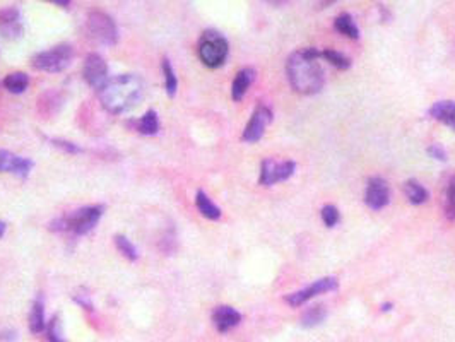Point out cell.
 <instances>
[{"instance_id": "obj_1", "label": "cell", "mask_w": 455, "mask_h": 342, "mask_svg": "<svg viewBox=\"0 0 455 342\" xmlns=\"http://www.w3.org/2000/svg\"><path fill=\"white\" fill-rule=\"evenodd\" d=\"M318 59H322V52L314 46L296 50L287 59V81L294 91L307 96L317 94L318 91H322L323 83H325V72L318 63Z\"/></svg>"}, {"instance_id": "obj_2", "label": "cell", "mask_w": 455, "mask_h": 342, "mask_svg": "<svg viewBox=\"0 0 455 342\" xmlns=\"http://www.w3.org/2000/svg\"><path fill=\"white\" fill-rule=\"evenodd\" d=\"M98 94L105 110L113 115H120L142 99V81L136 74L115 76L99 89Z\"/></svg>"}, {"instance_id": "obj_3", "label": "cell", "mask_w": 455, "mask_h": 342, "mask_svg": "<svg viewBox=\"0 0 455 342\" xmlns=\"http://www.w3.org/2000/svg\"><path fill=\"white\" fill-rule=\"evenodd\" d=\"M197 53L201 62L209 69H218L226 62L228 53H230V45L228 40L219 31L208 30L202 33L201 40L197 45Z\"/></svg>"}, {"instance_id": "obj_4", "label": "cell", "mask_w": 455, "mask_h": 342, "mask_svg": "<svg viewBox=\"0 0 455 342\" xmlns=\"http://www.w3.org/2000/svg\"><path fill=\"white\" fill-rule=\"evenodd\" d=\"M74 59V50L72 46L62 43L53 48L46 50V52H40L33 57V67L43 72H62L67 67L70 66Z\"/></svg>"}, {"instance_id": "obj_5", "label": "cell", "mask_w": 455, "mask_h": 342, "mask_svg": "<svg viewBox=\"0 0 455 342\" xmlns=\"http://www.w3.org/2000/svg\"><path fill=\"white\" fill-rule=\"evenodd\" d=\"M88 33L91 34L92 40H96L98 43L105 46H113L117 45L119 41V30H117V24L108 14L99 12V10H94V12L88 14Z\"/></svg>"}, {"instance_id": "obj_6", "label": "cell", "mask_w": 455, "mask_h": 342, "mask_svg": "<svg viewBox=\"0 0 455 342\" xmlns=\"http://www.w3.org/2000/svg\"><path fill=\"white\" fill-rule=\"evenodd\" d=\"M103 211H105L103 205H88V208L77 209L63 219V228L72 231L74 234H88L101 219Z\"/></svg>"}, {"instance_id": "obj_7", "label": "cell", "mask_w": 455, "mask_h": 342, "mask_svg": "<svg viewBox=\"0 0 455 342\" xmlns=\"http://www.w3.org/2000/svg\"><path fill=\"white\" fill-rule=\"evenodd\" d=\"M337 286H339V281H337V277L327 276V277H322V279L314 281L310 286L303 288V290L294 291V293H291V294H286L284 301L291 306H300V305H303V303L314 299L315 296H318V294L329 293V291H336Z\"/></svg>"}, {"instance_id": "obj_8", "label": "cell", "mask_w": 455, "mask_h": 342, "mask_svg": "<svg viewBox=\"0 0 455 342\" xmlns=\"http://www.w3.org/2000/svg\"><path fill=\"white\" fill-rule=\"evenodd\" d=\"M294 170H296V163L286 159V161H274V159L267 158L262 161L261 165V185L264 187H272L274 183L279 181H286L287 178L293 177Z\"/></svg>"}, {"instance_id": "obj_9", "label": "cell", "mask_w": 455, "mask_h": 342, "mask_svg": "<svg viewBox=\"0 0 455 342\" xmlns=\"http://www.w3.org/2000/svg\"><path fill=\"white\" fill-rule=\"evenodd\" d=\"M271 122H272L271 108H269L267 105H264V103H259V105L255 106L254 113H252L250 120H248L247 127H245L241 139H243L245 142H248V144H254V142L261 141L265 128H267V125Z\"/></svg>"}, {"instance_id": "obj_10", "label": "cell", "mask_w": 455, "mask_h": 342, "mask_svg": "<svg viewBox=\"0 0 455 342\" xmlns=\"http://www.w3.org/2000/svg\"><path fill=\"white\" fill-rule=\"evenodd\" d=\"M84 79L86 83L94 88L96 91L103 88L106 83H108V66H106L105 59L98 53H90L84 60Z\"/></svg>"}, {"instance_id": "obj_11", "label": "cell", "mask_w": 455, "mask_h": 342, "mask_svg": "<svg viewBox=\"0 0 455 342\" xmlns=\"http://www.w3.org/2000/svg\"><path fill=\"white\" fill-rule=\"evenodd\" d=\"M365 202L373 211H380L390 202V188L383 178L373 177L368 180L365 192Z\"/></svg>"}, {"instance_id": "obj_12", "label": "cell", "mask_w": 455, "mask_h": 342, "mask_svg": "<svg viewBox=\"0 0 455 342\" xmlns=\"http://www.w3.org/2000/svg\"><path fill=\"white\" fill-rule=\"evenodd\" d=\"M241 322V313L236 312L233 306H218V308L212 312V323L218 329V332L226 334L228 330H231L233 327H236Z\"/></svg>"}, {"instance_id": "obj_13", "label": "cell", "mask_w": 455, "mask_h": 342, "mask_svg": "<svg viewBox=\"0 0 455 342\" xmlns=\"http://www.w3.org/2000/svg\"><path fill=\"white\" fill-rule=\"evenodd\" d=\"M428 115L436 122H442L443 125L452 128L455 132V101L452 99H443L436 101L432 108L428 110Z\"/></svg>"}, {"instance_id": "obj_14", "label": "cell", "mask_w": 455, "mask_h": 342, "mask_svg": "<svg viewBox=\"0 0 455 342\" xmlns=\"http://www.w3.org/2000/svg\"><path fill=\"white\" fill-rule=\"evenodd\" d=\"M255 79V70L252 67H245V69L238 70V74L234 76L233 79V86H231V98L234 101H240L243 99V96L247 94L248 88H250L252 83Z\"/></svg>"}, {"instance_id": "obj_15", "label": "cell", "mask_w": 455, "mask_h": 342, "mask_svg": "<svg viewBox=\"0 0 455 342\" xmlns=\"http://www.w3.org/2000/svg\"><path fill=\"white\" fill-rule=\"evenodd\" d=\"M195 205H197L199 212H201L202 216L211 221H218L223 214L221 209L209 199V195L205 194L204 190H199L197 195H195Z\"/></svg>"}, {"instance_id": "obj_16", "label": "cell", "mask_w": 455, "mask_h": 342, "mask_svg": "<svg viewBox=\"0 0 455 342\" xmlns=\"http://www.w3.org/2000/svg\"><path fill=\"white\" fill-rule=\"evenodd\" d=\"M404 194H406L407 201L414 205L425 204L429 199V192L418 180H407L404 183Z\"/></svg>"}, {"instance_id": "obj_17", "label": "cell", "mask_w": 455, "mask_h": 342, "mask_svg": "<svg viewBox=\"0 0 455 342\" xmlns=\"http://www.w3.org/2000/svg\"><path fill=\"white\" fill-rule=\"evenodd\" d=\"M334 28H336L341 34L351 38V40H358V38H360V30H358L353 16L347 12H343L341 16L336 17V21H334Z\"/></svg>"}, {"instance_id": "obj_18", "label": "cell", "mask_w": 455, "mask_h": 342, "mask_svg": "<svg viewBox=\"0 0 455 342\" xmlns=\"http://www.w3.org/2000/svg\"><path fill=\"white\" fill-rule=\"evenodd\" d=\"M30 330L33 334H40L45 330V310L43 301L40 298L34 299L30 312Z\"/></svg>"}, {"instance_id": "obj_19", "label": "cell", "mask_w": 455, "mask_h": 342, "mask_svg": "<svg viewBox=\"0 0 455 342\" xmlns=\"http://www.w3.org/2000/svg\"><path fill=\"white\" fill-rule=\"evenodd\" d=\"M327 319V310L323 305H315L312 308L305 310V313L301 315V325L305 329H312V327H317L323 320Z\"/></svg>"}, {"instance_id": "obj_20", "label": "cell", "mask_w": 455, "mask_h": 342, "mask_svg": "<svg viewBox=\"0 0 455 342\" xmlns=\"http://www.w3.org/2000/svg\"><path fill=\"white\" fill-rule=\"evenodd\" d=\"M137 130L144 135H156L159 130V120H158V113L154 110H149V112L144 113L141 120L136 122Z\"/></svg>"}, {"instance_id": "obj_21", "label": "cell", "mask_w": 455, "mask_h": 342, "mask_svg": "<svg viewBox=\"0 0 455 342\" xmlns=\"http://www.w3.org/2000/svg\"><path fill=\"white\" fill-rule=\"evenodd\" d=\"M30 84V77L24 72H12L3 79V86L7 88V91H10L12 94H21L28 89Z\"/></svg>"}, {"instance_id": "obj_22", "label": "cell", "mask_w": 455, "mask_h": 342, "mask_svg": "<svg viewBox=\"0 0 455 342\" xmlns=\"http://www.w3.org/2000/svg\"><path fill=\"white\" fill-rule=\"evenodd\" d=\"M322 59H325L327 62L332 63V66L336 67V69H339V70H346V69H350V67H351L350 57H346L344 53L337 52V50H330V48L323 50Z\"/></svg>"}, {"instance_id": "obj_23", "label": "cell", "mask_w": 455, "mask_h": 342, "mask_svg": "<svg viewBox=\"0 0 455 342\" xmlns=\"http://www.w3.org/2000/svg\"><path fill=\"white\" fill-rule=\"evenodd\" d=\"M163 76H165V86H166V92H168L170 98L176 94V89H179V79H176L175 72H173V67L170 63L168 59H163Z\"/></svg>"}, {"instance_id": "obj_24", "label": "cell", "mask_w": 455, "mask_h": 342, "mask_svg": "<svg viewBox=\"0 0 455 342\" xmlns=\"http://www.w3.org/2000/svg\"><path fill=\"white\" fill-rule=\"evenodd\" d=\"M33 168V161L28 158H21V156H16L12 163V168H10V173H14L16 177L19 178H28L30 177V171Z\"/></svg>"}, {"instance_id": "obj_25", "label": "cell", "mask_w": 455, "mask_h": 342, "mask_svg": "<svg viewBox=\"0 0 455 342\" xmlns=\"http://www.w3.org/2000/svg\"><path fill=\"white\" fill-rule=\"evenodd\" d=\"M115 245L117 248H119L120 252H122L123 256H127L129 260H137V250L136 247H134L132 243H130V240L127 237H123V234H117L115 237Z\"/></svg>"}, {"instance_id": "obj_26", "label": "cell", "mask_w": 455, "mask_h": 342, "mask_svg": "<svg viewBox=\"0 0 455 342\" xmlns=\"http://www.w3.org/2000/svg\"><path fill=\"white\" fill-rule=\"evenodd\" d=\"M445 216L449 221H455V174L450 178L445 195Z\"/></svg>"}, {"instance_id": "obj_27", "label": "cell", "mask_w": 455, "mask_h": 342, "mask_svg": "<svg viewBox=\"0 0 455 342\" xmlns=\"http://www.w3.org/2000/svg\"><path fill=\"white\" fill-rule=\"evenodd\" d=\"M320 217H322L323 224H325L327 228H334L341 219L339 209L332 204H325L322 208V211H320Z\"/></svg>"}, {"instance_id": "obj_28", "label": "cell", "mask_w": 455, "mask_h": 342, "mask_svg": "<svg viewBox=\"0 0 455 342\" xmlns=\"http://www.w3.org/2000/svg\"><path fill=\"white\" fill-rule=\"evenodd\" d=\"M21 23V10L17 7H6L0 9V26H7V24Z\"/></svg>"}, {"instance_id": "obj_29", "label": "cell", "mask_w": 455, "mask_h": 342, "mask_svg": "<svg viewBox=\"0 0 455 342\" xmlns=\"http://www.w3.org/2000/svg\"><path fill=\"white\" fill-rule=\"evenodd\" d=\"M48 339L50 342H65L62 337V332H60V320L59 316H55V319L50 322L48 325Z\"/></svg>"}, {"instance_id": "obj_30", "label": "cell", "mask_w": 455, "mask_h": 342, "mask_svg": "<svg viewBox=\"0 0 455 342\" xmlns=\"http://www.w3.org/2000/svg\"><path fill=\"white\" fill-rule=\"evenodd\" d=\"M426 152H428L433 159H436V161H447V158H449V156H447V151L440 144L428 145Z\"/></svg>"}, {"instance_id": "obj_31", "label": "cell", "mask_w": 455, "mask_h": 342, "mask_svg": "<svg viewBox=\"0 0 455 342\" xmlns=\"http://www.w3.org/2000/svg\"><path fill=\"white\" fill-rule=\"evenodd\" d=\"M14 158H16V154H12V152L0 151V171H9L10 173Z\"/></svg>"}, {"instance_id": "obj_32", "label": "cell", "mask_w": 455, "mask_h": 342, "mask_svg": "<svg viewBox=\"0 0 455 342\" xmlns=\"http://www.w3.org/2000/svg\"><path fill=\"white\" fill-rule=\"evenodd\" d=\"M52 144L57 145V148H60L62 151L70 152V154H77V152H81V148H77V145L72 144V142L59 141V139H55V141H52Z\"/></svg>"}, {"instance_id": "obj_33", "label": "cell", "mask_w": 455, "mask_h": 342, "mask_svg": "<svg viewBox=\"0 0 455 342\" xmlns=\"http://www.w3.org/2000/svg\"><path fill=\"white\" fill-rule=\"evenodd\" d=\"M6 230H7V224L3 223V221H0V238H2L3 234H6Z\"/></svg>"}, {"instance_id": "obj_34", "label": "cell", "mask_w": 455, "mask_h": 342, "mask_svg": "<svg viewBox=\"0 0 455 342\" xmlns=\"http://www.w3.org/2000/svg\"><path fill=\"white\" fill-rule=\"evenodd\" d=\"M53 3H59V6H63V7H69L70 6L69 0H53Z\"/></svg>"}, {"instance_id": "obj_35", "label": "cell", "mask_w": 455, "mask_h": 342, "mask_svg": "<svg viewBox=\"0 0 455 342\" xmlns=\"http://www.w3.org/2000/svg\"><path fill=\"white\" fill-rule=\"evenodd\" d=\"M390 306H392V305H390V303H389V305H383L382 310H383V312H385V310H390Z\"/></svg>"}]
</instances>
